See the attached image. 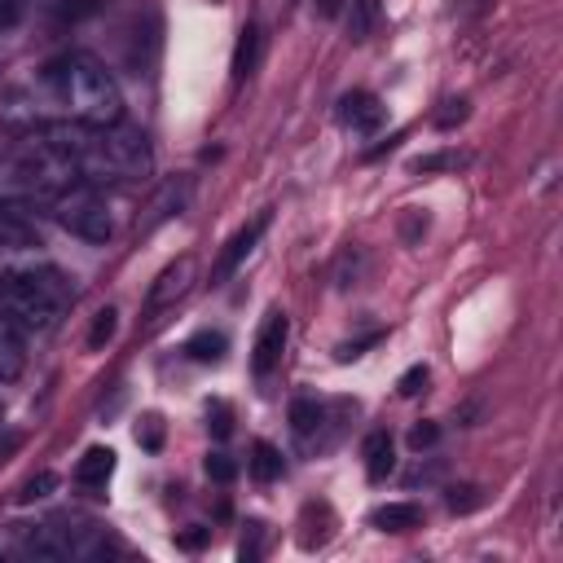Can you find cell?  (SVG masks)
I'll use <instances>...</instances> for the list:
<instances>
[{
  "label": "cell",
  "instance_id": "d4e9b609",
  "mask_svg": "<svg viewBox=\"0 0 563 563\" xmlns=\"http://www.w3.org/2000/svg\"><path fill=\"white\" fill-rule=\"evenodd\" d=\"M462 163V154H431V158H418L413 167L418 172H435V167H457Z\"/></svg>",
  "mask_w": 563,
  "mask_h": 563
},
{
  "label": "cell",
  "instance_id": "484cf974",
  "mask_svg": "<svg viewBox=\"0 0 563 563\" xmlns=\"http://www.w3.org/2000/svg\"><path fill=\"white\" fill-rule=\"evenodd\" d=\"M435 435H440L435 422H418V427L409 431V444H413V449H427V444H435Z\"/></svg>",
  "mask_w": 563,
  "mask_h": 563
},
{
  "label": "cell",
  "instance_id": "3957f363",
  "mask_svg": "<svg viewBox=\"0 0 563 563\" xmlns=\"http://www.w3.org/2000/svg\"><path fill=\"white\" fill-rule=\"evenodd\" d=\"M53 220H57L66 233L84 238V242H106V238L114 233L110 207H106V198H101L92 185H70V189L53 194Z\"/></svg>",
  "mask_w": 563,
  "mask_h": 563
},
{
  "label": "cell",
  "instance_id": "8fae6325",
  "mask_svg": "<svg viewBox=\"0 0 563 563\" xmlns=\"http://www.w3.org/2000/svg\"><path fill=\"white\" fill-rule=\"evenodd\" d=\"M260 48H264V35H260L255 22H246V26L238 31V48H233V79H238V84L260 66Z\"/></svg>",
  "mask_w": 563,
  "mask_h": 563
},
{
  "label": "cell",
  "instance_id": "ac0fdd59",
  "mask_svg": "<svg viewBox=\"0 0 563 563\" xmlns=\"http://www.w3.org/2000/svg\"><path fill=\"white\" fill-rule=\"evenodd\" d=\"M290 427H295V435H312L317 427H321V405L317 400H308V396H299L295 405H290Z\"/></svg>",
  "mask_w": 563,
  "mask_h": 563
},
{
  "label": "cell",
  "instance_id": "7c38bea8",
  "mask_svg": "<svg viewBox=\"0 0 563 563\" xmlns=\"http://www.w3.org/2000/svg\"><path fill=\"white\" fill-rule=\"evenodd\" d=\"M185 202H189V180H172V185H163V189H158V198L150 202L145 229H154V224H163V220L180 216V207H185Z\"/></svg>",
  "mask_w": 563,
  "mask_h": 563
},
{
  "label": "cell",
  "instance_id": "5b68a950",
  "mask_svg": "<svg viewBox=\"0 0 563 563\" xmlns=\"http://www.w3.org/2000/svg\"><path fill=\"white\" fill-rule=\"evenodd\" d=\"M268 220H273V216H268V211H260L251 224H242V229H238V233L224 242V251H220V260H216V268H211V282H229V277L238 273V264H242V260L255 251V242L264 238Z\"/></svg>",
  "mask_w": 563,
  "mask_h": 563
},
{
  "label": "cell",
  "instance_id": "8992f818",
  "mask_svg": "<svg viewBox=\"0 0 563 563\" xmlns=\"http://www.w3.org/2000/svg\"><path fill=\"white\" fill-rule=\"evenodd\" d=\"M286 334H290V321H286V312L273 308V312L260 321V334H255V347H251V369H255V374H268V369L282 361Z\"/></svg>",
  "mask_w": 563,
  "mask_h": 563
},
{
  "label": "cell",
  "instance_id": "ffe728a7",
  "mask_svg": "<svg viewBox=\"0 0 563 563\" xmlns=\"http://www.w3.org/2000/svg\"><path fill=\"white\" fill-rule=\"evenodd\" d=\"M233 471H238V466H233V457H229V453H211V457H207V475H211V479L229 484V479H233Z\"/></svg>",
  "mask_w": 563,
  "mask_h": 563
},
{
  "label": "cell",
  "instance_id": "603a6c76",
  "mask_svg": "<svg viewBox=\"0 0 563 563\" xmlns=\"http://www.w3.org/2000/svg\"><path fill=\"white\" fill-rule=\"evenodd\" d=\"M260 541H264V523H251V532L242 537L238 554H242V559H260Z\"/></svg>",
  "mask_w": 563,
  "mask_h": 563
},
{
  "label": "cell",
  "instance_id": "7a4b0ae2",
  "mask_svg": "<svg viewBox=\"0 0 563 563\" xmlns=\"http://www.w3.org/2000/svg\"><path fill=\"white\" fill-rule=\"evenodd\" d=\"M70 290L62 273L53 268H4L0 273V317L13 321L18 330H53Z\"/></svg>",
  "mask_w": 563,
  "mask_h": 563
},
{
  "label": "cell",
  "instance_id": "9c48e42d",
  "mask_svg": "<svg viewBox=\"0 0 563 563\" xmlns=\"http://www.w3.org/2000/svg\"><path fill=\"white\" fill-rule=\"evenodd\" d=\"M339 119L352 128V132H374L378 123H383V106H378V97L374 92H347L343 101H339Z\"/></svg>",
  "mask_w": 563,
  "mask_h": 563
},
{
  "label": "cell",
  "instance_id": "30bf717a",
  "mask_svg": "<svg viewBox=\"0 0 563 563\" xmlns=\"http://www.w3.org/2000/svg\"><path fill=\"white\" fill-rule=\"evenodd\" d=\"M110 471H114V453L97 444V449H88V453L75 462V484H79V488H106Z\"/></svg>",
  "mask_w": 563,
  "mask_h": 563
},
{
  "label": "cell",
  "instance_id": "5bb4252c",
  "mask_svg": "<svg viewBox=\"0 0 563 563\" xmlns=\"http://www.w3.org/2000/svg\"><path fill=\"white\" fill-rule=\"evenodd\" d=\"M369 519H374V528H383V532H409V528L422 523V510H418L413 501H387V506H378Z\"/></svg>",
  "mask_w": 563,
  "mask_h": 563
},
{
  "label": "cell",
  "instance_id": "7402d4cb",
  "mask_svg": "<svg viewBox=\"0 0 563 563\" xmlns=\"http://www.w3.org/2000/svg\"><path fill=\"white\" fill-rule=\"evenodd\" d=\"M53 484H57V479H53L48 471H44V475H35V479H26V484H22V501H35V497H48V488H53Z\"/></svg>",
  "mask_w": 563,
  "mask_h": 563
},
{
  "label": "cell",
  "instance_id": "52a82bcc",
  "mask_svg": "<svg viewBox=\"0 0 563 563\" xmlns=\"http://www.w3.org/2000/svg\"><path fill=\"white\" fill-rule=\"evenodd\" d=\"M40 246V224L22 202H0V251Z\"/></svg>",
  "mask_w": 563,
  "mask_h": 563
},
{
  "label": "cell",
  "instance_id": "ba28073f",
  "mask_svg": "<svg viewBox=\"0 0 563 563\" xmlns=\"http://www.w3.org/2000/svg\"><path fill=\"white\" fill-rule=\"evenodd\" d=\"M189 277H194V260H176L172 268H163L158 282L150 286V295H145V312H158V308L176 303L189 290Z\"/></svg>",
  "mask_w": 563,
  "mask_h": 563
},
{
  "label": "cell",
  "instance_id": "277c9868",
  "mask_svg": "<svg viewBox=\"0 0 563 563\" xmlns=\"http://www.w3.org/2000/svg\"><path fill=\"white\" fill-rule=\"evenodd\" d=\"M101 136H106V154H110V163H114V176H119V180H141V176H150L154 154H150L145 132L114 123V128H101Z\"/></svg>",
  "mask_w": 563,
  "mask_h": 563
},
{
  "label": "cell",
  "instance_id": "44dd1931",
  "mask_svg": "<svg viewBox=\"0 0 563 563\" xmlns=\"http://www.w3.org/2000/svg\"><path fill=\"white\" fill-rule=\"evenodd\" d=\"M136 440H141L145 449H158V444H163V427H158V418H154V413H150V418H141Z\"/></svg>",
  "mask_w": 563,
  "mask_h": 563
},
{
  "label": "cell",
  "instance_id": "e0dca14e",
  "mask_svg": "<svg viewBox=\"0 0 563 563\" xmlns=\"http://www.w3.org/2000/svg\"><path fill=\"white\" fill-rule=\"evenodd\" d=\"M251 475H255V479H264V484L282 475V453H277L268 440H260V444L251 449Z\"/></svg>",
  "mask_w": 563,
  "mask_h": 563
},
{
  "label": "cell",
  "instance_id": "4316f807",
  "mask_svg": "<svg viewBox=\"0 0 563 563\" xmlns=\"http://www.w3.org/2000/svg\"><path fill=\"white\" fill-rule=\"evenodd\" d=\"M22 22V0H0V31Z\"/></svg>",
  "mask_w": 563,
  "mask_h": 563
},
{
  "label": "cell",
  "instance_id": "f546056e",
  "mask_svg": "<svg viewBox=\"0 0 563 563\" xmlns=\"http://www.w3.org/2000/svg\"><path fill=\"white\" fill-rule=\"evenodd\" d=\"M339 9V0H321V13H334Z\"/></svg>",
  "mask_w": 563,
  "mask_h": 563
},
{
  "label": "cell",
  "instance_id": "2e32d148",
  "mask_svg": "<svg viewBox=\"0 0 563 563\" xmlns=\"http://www.w3.org/2000/svg\"><path fill=\"white\" fill-rule=\"evenodd\" d=\"M224 347H229V339H224L220 330H198V334L185 339V352H189L194 361H220Z\"/></svg>",
  "mask_w": 563,
  "mask_h": 563
},
{
  "label": "cell",
  "instance_id": "6da1fadb",
  "mask_svg": "<svg viewBox=\"0 0 563 563\" xmlns=\"http://www.w3.org/2000/svg\"><path fill=\"white\" fill-rule=\"evenodd\" d=\"M48 97L57 106H66L70 119L88 123V128H114L123 119V92L114 84V75L106 70L101 57L75 48V53H62L53 57L44 70H40Z\"/></svg>",
  "mask_w": 563,
  "mask_h": 563
},
{
  "label": "cell",
  "instance_id": "83f0119b",
  "mask_svg": "<svg viewBox=\"0 0 563 563\" xmlns=\"http://www.w3.org/2000/svg\"><path fill=\"white\" fill-rule=\"evenodd\" d=\"M444 106H449V110L440 114V128H453L457 119H466V101H444Z\"/></svg>",
  "mask_w": 563,
  "mask_h": 563
},
{
  "label": "cell",
  "instance_id": "cb8c5ba5",
  "mask_svg": "<svg viewBox=\"0 0 563 563\" xmlns=\"http://www.w3.org/2000/svg\"><path fill=\"white\" fill-rule=\"evenodd\" d=\"M422 383H427V365H413V369L400 378V396H418Z\"/></svg>",
  "mask_w": 563,
  "mask_h": 563
},
{
  "label": "cell",
  "instance_id": "d6986e66",
  "mask_svg": "<svg viewBox=\"0 0 563 563\" xmlns=\"http://www.w3.org/2000/svg\"><path fill=\"white\" fill-rule=\"evenodd\" d=\"M114 339V308H101L97 317H92V330H88V347L97 352V347H106Z\"/></svg>",
  "mask_w": 563,
  "mask_h": 563
},
{
  "label": "cell",
  "instance_id": "9a60e30c",
  "mask_svg": "<svg viewBox=\"0 0 563 563\" xmlns=\"http://www.w3.org/2000/svg\"><path fill=\"white\" fill-rule=\"evenodd\" d=\"M361 453H365V475H369V479H387V471H391V462H396V457H391V435H387V431H369Z\"/></svg>",
  "mask_w": 563,
  "mask_h": 563
},
{
  "label": "cell",
  "instance_id": "f1b7e54d",
  "mask_svg": "<svg viewBox=\"0 0 563 563\" xmlns=\"http://www.w3.org/2000/svg\"><path fill=\"white\" fill-rule=\"evenodd\" d=\"M207 413H211V418H216V422H211V431H216V435H229V409H224V405H220V400H216V405H211V409H207Z\"/></svg>",
  "mask_w": 563,
  "mask_h": 563
},
{
  "label": "cell",
  "instance_id": "4fadbf2b",
  "mask_svg": "<svg viewBox=\"0 0 563 563\" xmlns=\"http://www.w3.org/2000/svg\"><path fill=\"white\" fill-rule=\"evenodd\" d=\"M22 361H26V352H22V330L0 317V383L18 378V374H22Z\"/></svg>",
  "mask_w": 563,
  "mask_h": 563
}]
</instances>
